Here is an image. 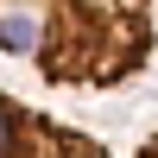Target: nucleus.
Wrapping results in <instances>:
<instances>
[{
  "instance_id": "obj_2",
  "label": "nucleus",
  "mask_w": 158,
  "mask_h": 158,
  "mask_svg": "<svg viewBox=\"0 0 158 158\" xmlns=\"http://www.w3.org/2000/svg\"><path fill=\"white\" fill-rule=\"evenodd\" d=\"M0 158H114L95 133L0 89Z\"/></svg>"
},
{
  "instance_id": "obj_1",
  "label": "nucleus",
  "mask_w": 158,
  "mask_h": 158,
  "mask_svg": "<svg viewBox=\"0 0 158 158\" xmlns=\"http://www.w3.org/2000/svg\"><path fill=\"white\" fill-rule=\"evenodd\" d=\"M0 57L51 89H120L158 57V0H0Z\"/></svg>"
},
{
  "instance_id": "obj_3",
  "label": "nucleus",
  "mask_w": 158,
  "mask_h": 158,
  "mask_svg": "<svg viewBox=\"0 0 158 158\" xmlns=\"http://www.w3.org/2000/svg\"><path fill=\"white\" fill-rule=\"evenodd\" d=\"M133 158H158V133H146V139H139V152Z\"/></svg>"
}]
</instances>
